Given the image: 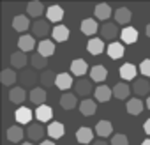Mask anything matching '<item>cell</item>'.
I'll use <instances>...</instances> for the list:
<instances>
[{
  "mask_svg": "<svg viewBox=\"0 0 150 145\" xmlns=\"http://www.w3.org/2000/svg\"><path fill=\"white\" fill-rule=\"evenodd\" d=\"M51 36H53V39H55L57 43H64V41L69 39V28H67L65 25H57V27L53 28Z\"/></svg>",
  "mask_w": 150,
  "mask_h": 145,
  "instance_id": "37",
  "label": "cell"
},
{
  "mask_svg": "<svg viewBox=\"0 0 150 145\" xmlns=\"http://www.w3.org/2000/svg\"><path fill=\"white\" fill-rule=\"evenodd\" d=\"M57 82V75L53 71H44L41 75V83H42V89H48V87H53Z\"/></svg>",
  "mask_w": 150,
  "mask_h": 145,
  "instance_id": "38",
  "label": "cell"
},
{
  "mask_svg": "<svg viewBox=\"0 0 150 145\" xmlns=\"http://www.w3.org/2000/svg\"><path fill=\"white\" fill-rule=\"evenodd\" d=\"M113 133V124L110 120H99L96 124V134L103 140V138H108L110 134Z\"/></svg>",
  "mask_w": 150,
  "mask_h": 145,
  "instance_id": "18",
  "label": "cell"
},
{
  "mask_svg": "<svg viewBox=\"0 0 150 145\" xmlns=\"http://www.w3.org/2000/svg\"><path fill=\"white\" fill-rule=\"evenodd\" d=\"M76 141L80 145H87V143H94V131L90 127H80L76 131Z\"/></svg>",
  "mask_w": 150,
  "mask_h": 145,
  "instance_id": "12",
  "label": "cell"
},
{
  "mask_svg": "<svg viewBox=\"0 0 150 145\" xmlns=\"http://www.w3.org/2000/svg\"><path fill=\"white\" fill-rule=\"evenodd\" d=\"M35 46H37V44H35V39H34V36H28V34H23V36H20V39H18V48H20V51H23V53H28V51H32Z\"/></svg>",
  "mask_w": 150,
  "mask_h": 145,
  "instance_id": "10",
  "label": "cell"
},
{
  "mask_svg": "<svg viewBox=\"0 0 150 145\" xmlns=\"http://www.w3.org/2000/svg\"><path fill=\"white\" fill-rule=\"evenodd\" d=\"M131 18H132V14H131V11H129L127 7H118V9L115 11V21H117V25H125V27H129Z\"/></svg>",
  "mask_w": 150,
  "mask_h": 145,
  "instance_id": "27",
  "label": "cell"
},
{
  "mask_svg": "<svg viewBox=\"0 0 150 145\" xmlns=\"http://www.w3.org/2000/svg\"><path fill=\"white\" fill-rule=\"evenodd\" d=\"M32 32H34V36L35 37H46L48 34H51L53 32V28L50 27V21L48 20H35L34 23H32Z\"/></svg>",
  "mask_w": 150,
  "mask_h": 145,
  "instance_id": "3",
  "label": "cell"
},
{
  "mask_svg": "<svg viewBox=\"0 0 150 145\" xmlns=\"http://www.w3.org/2000/svg\"><path fill=\"white\" fill-rule=\"evenodd\" d=\"M111 145H129V140H127L125 134L117 133V134H113V138H111Z\"/></svg>",
  "mask_w": 150,
  "mask_h": 145,
  "instance_id": "41",
  "label": "cell"
},
{
  "mask_svg": "<svg viewBox=\"0 0 150 145\" xmlns=\"http://www.w3.org/2000/svg\"><path fill=\"white\" fill-rule=\"evenodd\" d=\"M46 133L50 134V138L58 140V138H62V136L65 134V127H64L62 122H51V124L46 127Z\"/></svg>",
  "mask_w": 150,
  "mask_h": 145,
  "instance_id": "30",
  "label": "cell"
},
{
  "mask_svg": "<svg viewBox=\"0 0 150 145\" xmlns=\"http://www.w3.org/2000/svg\"><path fill=\"white\" fill-rule=\"evenodd\" d=\"M41 145H55V141H50V140H42Z\"/></svg>",
  "mask_w": 150,
  "mask_h": 145,
  "instance_id": "44",
  "label": "cell"
},
{
  "mask_svg": "<svg viewBox=\"0 0 150 145\" xmlns=\"http://www.w3.org/2000/svg\"><path fill=\"white\" fill-rule=\"evenodd\" d=\"M143 131L150 136V119H146V120H145V124H143Z\"/></svg>",
  "mask_w": 150,
  "mask_h": 145,
  "instance_id": "42",
  "label": "cell"
},
{
  "mask_svg": "<svg viewBox=\"0 0 150 145\" xmlns=\"http://www.w3.org/2000/svg\"><path fill=\"white\" fill-rule=\"evenodd\" d=\"M106 78H108V69L104 65H94V67H90V80L92 82L101 83Z\"/></svg>",
  "mask_w": 150,
  "mask_h": 145,
  "instance_id": "26",
  "label": "cell"
},
{
  "mask_svg": "<svg viewBox=\"0 0 150 145\" xmlns=\"http://www.w3.org/2000/svg\"><path fill=\"white\" fill-rule=\"evenodd\" d=\"M55 85H57L60 90L67 92L71 87H74V80H72V76L69 75V72H60V75H57V82H55Z\"/></svg>",
  "mask_w": 150,
  "mask_h": 145,
  "instance_id": "13",
  "label": "cell"
},
{
  "mask_svg": "<svg viewBox=\"0 0 150 145\" xmlns=\"http://www.w3.org/2000/svg\"><path fill=\"white\" fill-rule=\"evenodd\" d=\"M27 62H28L27 53H23V51H20V50L11 55V65H13L14 69H23V67L27 65Z\"/></svg>",
  "mask_w": 150,
  "mask_h": 145,
  "instance_id": "32",
  "label": "cell"
},
{
  "mask_svg": "<svg viewBox=\"0 0 150 145\" xmlns=\"http://www.w3.org/2000/svg\"><path fill=\"white\" fill-rule=\"evenodd\" d=\"M111 96H113V90H111L108 85H99V87L96 89V92H94V97H96V101H99V103H108V101L111 99Z\"/></svg>",
  "mask_w": 150,
  "mask_h": 145,
  "instance_id": "22",
  "label": "cell"
},
{
  "mask_svg": "<svg viewBox=\"0 0 150 145\" xmlns=\"http://www.w3.org/2000/svg\"><path fill=\"white\" fill-rule=\"evenodd\" d=\"M46 20L51 23H60L64 20V9L60 6H50L46 9Z\"/></svg>",
  "mask_w": 150,
  "mask_h": 145,
  "instance_id": "15",
  "label": "cell"
},
{
  "mask_svg": "<svg viewBox=\"0 0 150 145\" xmlns=\"http://www.w3.org/2000/svg\"><path fill=\"white\" fill-rule=\"evenodd\" d=\"M18 80V76H16V71H13V69H4L2 72H0V82H2V85H6V87H11V85H14V82Z\"/></svg>",
  "mask_w": 150,
  "mask_h": 145,
  "instance_id": "36",
  "label": "cell"
},
{
  "mask_svg": "<svg viewBox=\"0 0 150 145\" xmlns=\"http://www.w3.org/2000/svg\"><path fill=\"white\" fill-rule=\"evenodd\" d=\"M30 62H32V67L34 69H44L48 65V58L42 57V55H39V53H34L30 57Z\"/></svg>",
  "mask_w": 150,
  "mask_h": 145,
  "instance_id": "39",
  "label": "cell"
},
{
  "mask_svg": "<svg viewBox=\"0 0 150 145\" xmlns=\"http://www.w3.org/2000/svg\"><path fill=\"white\" fill-rule=\"evenodd\" d=\"M87 50L90 55H101L106 48H104V39L101 37H92L88 43H87Z\"/></svg>",
  "mask_w": 150,
  "mask_h": 145,
  "instance_id": "16",
  "label": "cell"
},
{
  "mask_svg": "<svg viewBox=\"0 0 150 145\" xmlns=\"http://www.w3.org/2000/svg\"><path fill=\"white\" fill-rule=\"evenodd\" d=\"M87 72H90V69H88V64L83 58H74L71 62V75L78 76V78H83Z\"/></svg>",
  "mask_w": 150,
  "mask_h": 145,
  "instance_id": "4",
  "label": "cell"
},
{
  "mask_svg": "<svg viewBox=\"0 0 150 145\" xmlns=\"http://www.w3.org/2000/svg\"><path fill=\"white\" fill-rule=\"evenodd\" d=\"M132 92L136 96H150V82L146 78H136L132 82Z\"/></svg>",
  "mask_w": 150,
  "mask_h": 145,
  "instance_id": "6",
  "label": "cell"
},
{
  "mask_svg": "<svg viewBox=\"0 0 150 145\" xmlns=\"http://www.w3.org/2000/svg\"><path fill=\"white\" fill-rule=\"evenodd\" d=\"M138 71H139V69H138L134 64H131V62L122 64V65H120V78H122V80H127V82H129V80L134 82V80L138 78Z\"/></svg>",
  "mask_w": 150,
  "mask_h": 145,
  "instance_id": "7",
  "label": "cell"
},
{
  "mask_svg": "<svg viewBox=\"0 0 150 145\" xmlns=\"http://www.w3.org/2000/svg\"><path fill=\"white\" fill-rule=\"evenodd\" d=\"M138 69H139V72L143 75V78H148L150 76V58L141 60V64L138 65Z\"/></svg>",
  "mask_w": 150,
  "mask_h": 145,
  "instance_id": "40",
  "label": "cell"
},
{
  "mask_svg": "<svg viewBox=\"0 0 150 145\" xmlns=\"http://www.w3.org/2000/svg\"><path fill=\"white\" fill-rule=\"evenodd\" d=\"M145 34H146V37H150V23L146 25V28H145Z\"/></svg>",
  "mask_w": 150,
  "mask_h": 145,
  "instance_id": "45",
  "label": "cell"
},
{
  "mask_svg": "<svg viewBox=\"0 0 150 145\" xmlns=\"http://www.w3.org/2000/svg\"><path fill=\"white\" fill-rule=\"evenodd\" d=\"M23 136H25V131H23V127H20V124H14L7 129V140L13 143H20L23 140Z\"/></svg>",
  "mask_w": 150,
  "mask_h": 145,
  "instance_id": "31",
  "label": "cell"
},
{
  "mask_svg": "<svg viewBox=\"0 0 150 145\" xmlns=\"http://www.w3.org/2000/svg\"><path fill=\"white\" fill-rule=\"evenodd\" d=\"M27 136H28L32 141H39V140H42V136H44V127H42V124H41V122H34V124H30V126L27 127Z\"/></svg>",
  "mask_w": 150,
  "mask_h": 145,
  "instance_id": "11",
  "label": "cell"
},
{
  "mask_svg": "<svg viewBox=\"0 0 150 145\" xmlns=\"http://www.w3.org/2000/svg\"><path fill=\"white\" fill-rule=\"evenodd\" d=\"M48 7H44L42 2H39V0H32V2L27 4V14L30 18H35V20H41L42 13H46Z\"/></svg>",
  "mask_w": 150,
  "mask_h": 145,
  "instance_id": "5",
  "label": "cell"
},
{
  "mask_svg": "<svg viewBox=\"0 0 150 145\" xmlns=\"http://www.w3.org/2000/svg\"><path fill=\"white\" fill-rule=\"evenodd\" d=\"M125 108H127V113H131V115H134V117H136V115H139V113L143 112L145 104H143V101H141V99L134 97V99H129V101H127Z\"/></svg>",
  "mask_w": 150,
  "mask_h": 145,
  "instance_id": "35",
  "label": "cell"
},
{
  "mask_svg": "<svg viewBox=\"0 0 150 145\" xmlns=\"http://www.w3.org/2000/svg\"><path fill=\"white\" fill-rule=\"evenodd\" d=\"M92 92H96V90H94V82L90 78H85L83 76V78H78L76 82H74V94H76V96L87 97Z\"/></svg>",
  "mask_w": 150,
  "mask_h": 145,
  "instance_id": "1",
  "label": "cell"
},
{
  "mask_svg": "<svg viewBox=\"0 0 150 145\" xmlns=\"http://www.w3.org/2000/svg\"><path fill=\"white\" fill-rule=\"evenodd\" d=\"M34 115H35V119H37V120L42 124V122H48V120H51V117H53V110H51V106H48V104H42V106H37V108H35Z\"/></svg>",
  "mask_w": 150,
  "mask_h": 145,
  "instance_id": "24",
  "label": "cell"
},
{
  "mask_svg": "<svg viewBox=\"0 0 150 145\" xmlns=\"http://www.w3.org/2000/svg\"><path fill=\"white\" fill-rule=\"evenodd\" d=\"M80 113L81 115H85V117H92L94 113H96V108H97V101H94V99H83L81 103H80Z\"/></svg>",
  "mask_w": 150,
  "mask_h": 145,
  "instance_id": "29",
  "label": "cell"
},
{
  "mask_svg": "<svg viewBox=\"0 0 150 145\" xmlns=\"http://www.w3.org/2000/svg\"><path fill=\"white\" fill-rule=\"evenodd\" d=\"M18 80H20V83L23 85V89H25V87L35 89L34 85L37 83V75H35V71H23L21 75L18 76Z\"/></svg>",
  "mask_w": 150,
  "mask_h": 145,
  "instance_id": "19",
  "label": "cell"
},
{
  "mask_svg": "<svg viewBox=\"0 0 150 145\" xmlns=\"http://www.w3.org/2000/svg\"><path fill=\"white\" fill-rule=\"evenodd\" d=\"M106 53H108V57L111 58V60H118V58H122L124 57V44L122 43H110L108 44V48H106Z\"/></svg>",
  "mask_w": 150,
  "mask_h": 145,
  "instance_id": "21",
  "label": "cell"
},
{
  "mask_svg": "<svg viewBox=\"0 0 150 145\" xmlns=\"http://www.w3.org/2000/svg\"><path fill=\"white\" fill-rule=\"evenodd\" d=\"M99 32H101V39H104V41H113V43H115V39L120 36L118 27H117V23H113V21L103 23V27H101Z\"/></svg>",
  "mask_w": 150,
  "mask_h": 145,
  "instance_id": "2",
  "label": "cell"
},
{
  "mask_svg": "<svg viewBox=\"0 0 150 145\" xmlns=\"http://www.w3.org/2000/svg\"><path fill=\"white\" fill-rule=\"evenodd\" d=\"M46 89H42V87H35V89H32L30 90V94H28V97H30V101L35 104V106H42L44 104V101H46Z\"/></svg>",
  "mask_w": 150,
  "mask_h": 145,
  "instance_id": "17",
  "label": "cell"
},
{
  "mask_svg": "<svg viewBox=\"0 0 150 145\" xmlns=\"http://www.w3.org/2000/svg\"><path fill=\"white\" fill-rule=\"evenodd\" d=\"M21 145H34V143H30V141H25V143H21Z\"/></svg>",
  "mask_w": 150,
  "mask_h": 145,
  "instance_id": "48",
  "label": "cell"
},
{
  "mask_svg": "<svg viewBox=\"0 0 150 145\" xmlns=\"http://www.w3.org/2000/svg\"><path fill=\"white\" fill-rule=\"evenodd\" d=\"M92 145H108V141H104V140H97V141H94Z\"/></svg>",
  "mask_w": 150,
  "mask_h": 145,
  "instance_id": "43",
  "label": "cell"
},
{
  "mask_svg": "<svg viewBox=\"0 0 150 145\" xmlns=\"http://www.w3.org/2000/svg\"><path fill=\"white\" fill-rule=\"evenodd\" d=\"M120 39L125 44H134L138 41V30L134 27H125L120 30Z\"/></svg>",
  "mask_w": 150,
  "mask_h": 145,
  "instance_id": "20",
  "label": "cell"
},
{
  "mask_svg": "<svg viewBox=\"0 0 150 145\" xmlns=\"http://www.w3.org/2000/svg\"><path fill=\"white\" fill-rule=\"evenodd\" d=\"M94 16H96V20H103L106 23L108 18L111 16V7L108 4H97L94 9Z\"/></svg>",
  "mask_w": 150,
  "mask_h": 145,
  "instance_id": "33",
  "label": "cell"
},
{
  "mask_svg": "<svg viewBox=\"0 0 150 145\" xmlns=\"http://www.w3.org/2000/svg\"><path fill=\"white\" fill-rule=\"evenodd\" d=\"M146 108L150 110V96H148V99H146Z\"/></svg>",
  "mask_w": 150,
  "mask_h": 145,
  "instance_id": "47",
  "label": "cell"
},
{
  "mask_svg": "<svg viewBox=\"0 0 150 145\" xmlns=\"http://www.w3.org/2000/svg\"><path fill=\"white\" fill-rule=\"evenodd\" d=\"M37 53L48 58L50 55L55 53V43L50 41V39H42L41 43H37Z\"/></svg>",
  "mask_w": 150,
  "mask_h": 145,
  "instance_id": "28",
  "label": "cell"
},
{
  "mask_svg": "<svg viewBox=\"0 0 150 145\" xmlns=\"http://www.w3.org/2000/svg\"><path fill=\"white\" fill-rule=\"evenodd\" d=\"M80 30H81L85 36H96L97 30H101V28H99L96 18H85V20L81 21V25H80Z\"/></svg>",
  "mask_w": 150,
  "mask_h": 145,
  "instance_id": "8",
  "label": "cell"
},
{
  "mask_svg": "<svg viewBox=\"0 0 150 145\" xmlns=\"http://www.w3.org/2000/svg\"><path fill=\"white\" fill-rule=\"evenodd\" d=\"M141 145H150V138H146V140H143V141H141Z\"/></svg>",
  "mask_w": 150,
  "mask_h": 145,
  "instance_id": "46",
  "label": "cell"
},
{
  "mask_svg": "<svg viewBox=\"0 0 150 145\" xmlns=\"http://www.w3.org/2000/svg\"><path fill=\"white\" fill-rule=\"evenodd\" d=\"M14 115H16V122H18V124H28V126H30V120H32L34 112H32L28 106H20Z\"/></svg>",
  "mask_w": 150,
  "mask_h": 145,
  "instance_id": "25",
  "label": "cell"
},
{
  "mask_svg": "<svg viewBox=\"0 0 150 145\" xmlns=\"http://www.w3.org/2000/svg\"><path fill=\"white\" fill-rule=\"evenodd\" d=\"M25 99H27V90H25L23 87H13V89L9 90V101H11V103L21 106V103H23Z\"/></svg>",
  "mask_w": 150,
  "mask_h": 145,
  "instance_id": "23",
  "label": "cell"
},
{
  "mask_svg": "<svg viewBox=\"0 0 150 145\" xmlns=\"http://www.w3.org/2000/svg\"><path fill=\"white\" fill-rule=\"evenodd\" d=\"M13 28L23 36V32H27V30L30 28V20H28V16H25V14L14 16V18H13Z\"/></svg>",
  "mask_w": 150,
  "mask_h": 145,
  "instance_id": "9",
  "label": "cell"
},
{
  "mask_svg": "<svg viewBox=\"0 0 150 145\" xmlns=\"http://www.w3.org/2000/svg\"><path fill=\"white\" fill-rule=\"evenodd\" d=\"M60 106L64 110H72V108L80 106L78 104V96L76 94H71V92H64L60 96Z\"/></svg>",
  "mask_w": 150,
  "mask_h": 145,
  "instance_id": "14",
  "label": "cell"
},
{
  "mask_svg": "<svg viewBox=\"0 0 150 145\" xmlns=\"http://www.w3.org/2000/svg\"><path fill=\"white\" fill-rule=\"evenodd\" d=\"M131 94V87L125 83V82H118L115 87H113V96L117 99H127Z\"/></svg>",
  "mask_w": 150,
  "mask_h": 145,
  "instance_id": "34",
  "label": "cell"
}]
</instances>
